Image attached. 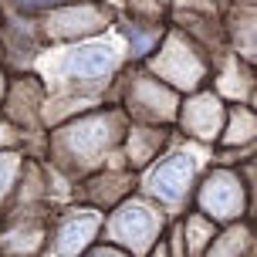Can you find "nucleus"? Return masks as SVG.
Masks as SVG:
<instances>
[{
	"instance_id": "nucleus-1",
	"label": "nucleus",
	"mask_w": 257,
	"mask_h": 257,
	"mask_svg": "<svg viewBox=\"0 0 257 257\" xmlns=\"http://www.w3.org/2000/svg\"><path fill=\"white\" fill-rule=\"evenodd\" d=\"M190 180H193V159L186 153H176V156H169V159L159 163L149 186L163 200H180L183 193H186V186H190Z\"/></svg>"
},
{
	"instance_id": "nucleus-2",
	"label": "nucleus",
	"mask_w": 257,
	"mask_h": 257,
	"mask_svg": "<svg viewBox=\"0 0 257 257\" xmlns=\"http://www.w3.org/2000/svg\"><path fill=\"white\" fill-rule=\"evenodd\" d=\"M112 61H115L112 48H105V44H88V48H78V51L68 54L64 64H61V71L71 75V78H98V75H105V71L112 68Z\"/></svg>"
},
{
	"instance_id": "nucleus-3",
	"label": "nucleus",
	"mask_w": 257,
	"mask_h": 257,
	"mask_svg": "<svg viewBox=\"0 0 257 257\" xmlns=\"http://www.w3.org/2000/svg\"><path fill=\"white\" fill-rule=\"evenodd\" d=\"M153 230H156L153 213L142 210V206H125L115 217V237L125 240L128 247H136V250H142V247L153 240Z\"/></svg>"
},
{
	"instance_id": "nucleus-4",
	"label": "nucleus",
	"mask_w": 257,
	"mask_h": 257,
	"mask_svg": "<svg viewBox=\"0 0 257 257\" xmlns=\"http://www.w3.org/2000/svg\"><path fill=\"white\" fill-rule=\"evenodd\" d=\"M203 206L213 213V217H230V213H237L240 210V190L233 186L230 176H213V180L206 183L203 190Z\"/></svg>"
},
{
	"instance_id": "nucleus-5",
	"label": "nucleus",
	"mask_w": 257,
	"mask_h": 257,
	"mask_svg": "<svg viewBox=\"0 0 257 257\" xmlns=\"http://www.w3.org/2000/svg\"><path fill=\"white\" fill-rule=\"evenodd\" d=\"M95 233V220L91 217H71L68 223H61V233H58V250L64 257L78 254L81 247L88 244V237Z\"/></svg>"
},
{
	"instance_id": "nucleus-6",
	"label": "nucleus",
	"mask_w": 257,
	"mask_h": 257,
	"mask_svg": "<svg viewBox=\"0 0 257 257\" xmlns=\"http://www.w3.org/2000/svg\"><path fill=\"white\" fill-rule=\"evenodd\" d=\"M11 166H14L11 159H0V193L7 190V180H11Z\"/></svg>"
},
{
	"instance_id": "nucleus-7",
	"label": "nucleus",
	"mask_w": 257,
	"mask_h": 257,
	"mask_svg": "<svg viewBox=\"0 0 257 257\" xmlns=\"http://www.w3.org/2000/svg\"><path fill=\"white\" fill-rule=\"evenodd\" d=\"M98 257H108V254H98Z\"/></svg>"
}]
</instances>
